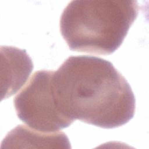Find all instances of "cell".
<instances>
[{
  "instance_id": "6da1fadb",
  "label": "cell",
  "mask_w": 149,
  "mask_h": 149,
  "mask_svg": "<svg viewBox=\"0 0 149 149\" xmlns=\"http://www.w3.org/2000/svg\"><path fill=\"white\" fill-rule=\"evenodd\" d=\"M52 81L58 105L73 120L112 129L134 116L136 100L131 87L104 59L70 56L54 72Z\"/></svg>"
},
{
  "instance_id": "7a4b0ae2",
  "label": "cell",
  "mask_w": 149,
  "mask_h": 149,
  "mask_svg": "<svg viewBox=\"0 0 149 149\" xmlns=\"http://www.w3.org/2000/svg\"><path fill=\"white\" fill-rule=\"evenodd\" d=\"M138 13L136 1H72L62 13L60 31L72 51L110 55L122 44Z\"/></svg>"
},
{
  "instance_id": "3957f363",
  "label": "cell",
  "mask_w": 149,
  "mask_h": 149,
  "mask_svg": "<svg viewBox=\"0 0 149 149\" xmlns=\"http://www.w3.org/2000/svg\"><path fill=\"white\" fill-rule=\"evenodd\" d=\"M54 71L36 72L13 102L18 118L29 127L43 133H52L68 127L74 120L66 116L56 100Z\"/></svg>"
},
{
  "instance_id": "277c9868",
  "label": "cell",
  "mask_w": 149,
  "mask_h": 149,
  "mask_svg": "<svg viewBox=\"0 0 149 149\" xmlns=\"http://www.w3.org/2000/svg\"><path fill=\"white\" fill-rule=\"evenodd\" d=\"M1 99L15 94L24 84L33 69L31 59L25 49L1 46Z\"/></svg>"
},
{
  "instance_id": "5b68a950",
  "label": "cell",
  "mask_w": 149,
  "mask_h": 149,
  "mask_svg": "<svg viewBox=\"0 0 149 149\" xmlns=\"http://www.w3.org/2000/svg\"><path fill=\"white\" fill-rule=\"evenodd\" d=\"M1 148H70L65 133L62 132L43 133L20 125L9 132Z\"/></svg>"
}]
</instances>
